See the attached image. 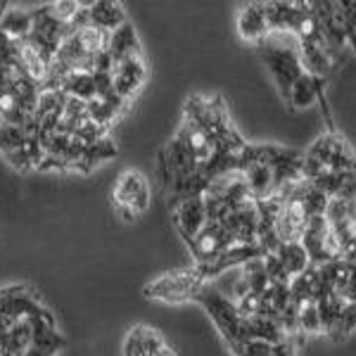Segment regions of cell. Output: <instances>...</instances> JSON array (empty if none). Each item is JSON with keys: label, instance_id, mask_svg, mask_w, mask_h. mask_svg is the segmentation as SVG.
Returning a JSON list of instances; mask_svg holds the SVG:
<instances>
[{"label": "cell", "instance_id": "14", "mask_svg": "<svg viewBox=\"0 0 356 356\" xmlns=\"http://www.w3.org/2000/svg\"><path fill=\"white\" fill-rule=\"evenodd\" d=\"M297 53H300L302 67L309 76L325 79L332 69V62L337 60V53H332L328 45H316V43H297Z\"/></svg>", "mask_w": 356, "mask_h": 356}, {"label": "cell", "instance_id": "18", "mask_svg": "<svg viewBox=\"0 0 356 356\" xmlns=\"http://www.w3.org/2000/svg\"><path fill=\"white\" fill-rule=\"evenodd\" d=\"M321 316L316 309V302L297 307V335H316L321 332Z\"/></svg>", "mask_w": 356, "mask_h": 356}, {"label": "cell", "instance_id": "12", "mask_svg": "<svg viewBox=\"0 0 356 356\" xmlns=\"http://www.w3.org/2000/svg\"><path fill=\"white\" fill-rule=\"evenodd\" d=\"M238 33L247 43L259 45L271 36V26L266 19V5L264 3H250L240 8L238 13Z\"/></svg>", "mask_w": 356, "mask_h": 356}, {"label": "cell", "instance_id": "1", "mask_svg": "<svg viewBox=\"0 0 356 356\" xmlns=\"http://www.w3.org/2000/svg\"><path fill=\"white\" fill-rule=\"evenodd\" d=\"M43 145V164L38 171H72V174H90L95 166L117 157V145L107 138L100 143H86L74 134L57 129L50 134Z\"/></svg>", "mask_w": 356, "mask_h": 356}, {"label": "cell", "instance_id": "16", "mask_svg": "<svg viewBox=\"0 0 356 356\" xmlns=\"http://www.w3.org/2000/svg\"><path fill=\"white\" fill-rule=\"evenodd\" d=\"M323 83H325V79H314L304 72L302 76L297 79V83L290 88V95L285 102H288L290 107H295V110H304V107L314 105L318 93H323Z\"/></svg>", "mask_w": 356, "mask_h": 356}, {"label": "cell", "instance_id": "17", "mask_svg": "<svg viewBox=\"0 0 356 356\" xmlns=\"http://www.w3.org/2000/svg\"><path fill=\"white\" fill-rule=\"evenodd\" d=\"M273 254L278 257V261L283 264V268L288 271L290 278L304 273L309 266H312V261H309L307 252H304V247L300 243H283Z\"/></svg>", "mask_w": 356, "mask_h": 356}, {"label": "cell", "instance_id": "10", "mask_svg": "<svg viewBox=\"0 0 356 356\" xmlns=\"http://www.w3.org/2000/svg\"><path fill=\"white\" fill-rule=\"evenodd\" d=\"M169 214H171V221H174L178 235H181L183 243L188 245L207 223L204 195H191V197L174 200V202H169Z\"/></svg>", "mask_w": 356, "mask_h": 356}, {"label": "cell", "instance_id": "13", "mask_svg": "<svg viewBox=\"0 0 356 356\" xmlns=\"http://www.w3.org/2000/svg\"><path fill=\"white\" fill-rule=\"evenodd\" d=\"M86 17H88V26L102 29V31H117L119 26L126 24V10L122 3L114 0H95V3H86Z\"/></svg>", "mask_w": 356, "mask_h": 356}, {"label": "cell", "instance_id": "15", "mask_svg": "<svg viewBox=\"0 0 356 356\" xmlns=\"http://www.w3.org/2000/svg\"><path fill=\"white\" fill-rule=\"evenodd\" d=\"M266 5V19L273 31H292L297 24V17L302 13V3H285V0H273Z\"/></svg>", "mask_w": 356, "mask_h": 356}, {"label": "cell", "instance_id": "11", "mask_svg": "<svg viewBox=\"0 0 356 356\" xmlns=\"http://www.w3.org/2000/svg\"><path fill=\"white\" fill-rule=\"evenodd\" d=\"M124 356H176L174 349L166 344L162 332L145 323L131 325L122 342Z\"/></svg>", "mask_w": 356, "mask_h": 356}, {"label": "cell", "instance_id": "21", "mask_svg": "<svg viewBox=\"0 0 356 356\" xmlns=\"http://www.w3.org/2000/svg\"><path fill=\"white\" fill-rule=\"evenodd\" d=\"M342 17H344V31H347V43L356 50V3L354 0H344L340 3Z\"/></svg>", "mask_w": 356, "mask_h": 356}, {"label": "cell", "instance_id": "22", "mask_svg": "<svg viewBox=\"0 0 356 356\" xmlns=\"http://www.w3.org/2000/svg\"><path fill=\"white\" fill-rule=\"evenodd\" d=\"M271 356H295V344H292L290 337H285L283 342L273 344V352Z\"/></svg>", "mask_w": 356, "mask_h": 356}, {"label": "cell", "instance_id": "23", "mask_svg": "<svg viewBox=\"0 0 356 356\" xmlns=\"http://www.w3.org/2000/svg\"><path fill=\"white\" fill-rule=\"evenodd\" d=\"M5 8H8V3H0V17L5 15Z\"/></svg>", "mask_w": 356, "mask_h": 356}, {"label": "cell", "instance_id": "9", "mask_svg": "<svg viewBox=\"0 0 356 356\" xmlns=\"http://www.w3.org/2000/svg\"><path fill=\"white\" fill-rule=\"evenodd\" d=\"M110 79H112V90L126 105H131V100L140 93V88L147 81V62L145 55L136 53L124 60L112 62L110 69Z\"/></svg>", "mask_w": 356, "mask_h": 356}, {"label": "cell", "instance_id": "5", "mask_svg": "<svg viewBox=\"0 0 356 356\" xmlns=\"http://www.w3.org/2000/svg\"><path fill=\"white\" fill-rule=\"evenodd\" d=\"M207 285V280L197 273V268H176V271L162 273L143 288L145 300L162 304H183L195 302L197 292Z\"/></svg>", "mask_w": 356, "mask_h": 356}, {"label": "cell", "instance_id": "3", "mask_svg": "<svg viewBox=\"0 0 356 356\" xmlns=\"http://www.w3.org/2000/svg\"><path fill=\"white\" fill-rule=\"evenodd\" d=\"M0 154L17 171H38L45 157L36 131L5 122H0Z\"/></svg>", "mask_w": 356, "mask_h": 356}, {"label": "cell", "instance_id": "7", "mask_svg": "<svg viewBox=\"0 0 356 356\" xmlns=\"http://www.w3.org/2000/svg\"><path fill=\"white\" fill-rule=\"evenodd\" d=\"M195 302L209 314V318L214 321L216 330L221 332L223 342L233 344L240 340V323H243V316H240L238 307L231 297H226L219 288L207 283L202 290L197 292Z\"/></svg>", "mask_w": 356, "mask_h": 356}, {"label": "cell", "instance_id": "19", "mask_svg": "<svg viewBox=\"0 0 356 356\" xmlns=\"http://www.w3.org/2000/svg\"><path fill=\"white\" fill-rule=\"evenodd\" d=\"M228 349L233 352V356H271L273 344L264 340H240L228 344Z\"/></svg>", "mask_w": 356, "mask_h": 356}, {"label": "cell", "instance_id": "6", "mask_svg": "<svg viewBox=\"0 0 356 356\" xmlns=\"http://www.w3.org/2000/svg\"><path fill=\"white\" fill-rule=\"evenodd\" d=\"M45 302L36 290L26 283H15L0 288V347L10 330L19 321L31 318V316L45 312Z\"/></svg>", "mask_w": 356, "mask_h": 356}, {"label": "cell", "instance_id": "2", "mask_svg": "<svg viewBox=\"0 0 356 356\" xmlns=\"http://www.w3.org/2000/svg\"><path fill=\"white\" fill-rule=\"evenodd\" d=\"M344 171H356V154L344 143V138L337 134L316 138V143L304 154V181H316L325 174H344Z\"/></svg>", "mask_w": 356, "mask_h": 356}, {"label": "cell", "instance_id": "8", "mask_svg": "<svg viewBox=\"0 0 356 356\" xmlns=\"http://www.w3.org/2000/svg\"><path fill=\"white\" fill-rule=\"evenodd\" d=\"M257 48H259L261 60L266 62L268 72H271V76H273L275 86H278L283 100H288L290 88L304 74V67H302V60H300L297 48H283V45L273 43L271 36H268L264 43L257 45Z\"/></svg>", "mask_w": 356, "mask_h": 356}, {"label": "cell", "instance_id": "4", "mask_svg": "<svg viewBox=\"0 0 356 356\" xmlns=\"http://www.w3.org/2000/svg\"><path fill=\"white\" fill-rule=\"evenodd\" d=\"M152 204L150 181L143 171L126 169L119 174L117 183L112 188V207L124 221H136L143 214H147Z\"/></svg>", "mask_w": 356, "mask_h": 356}, {"label": "cell", "instance_id": "20", "mask_svg": "<svg viewBox=\"0 0 356 356\" xmlns=\"http://www.w3.org/2000/svg\"><path fill=\"white\" fill-rule=\"evenodd\" d=\"M356 330V302H347L342 309V316H340V323H337L335 332H332V340H344L349 337L352 332Z\"/></svg>", "mask_w": 356, "mask_h": 356}]
</instances>
